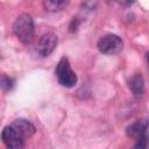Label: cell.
<instances>
[{"instance_id":"cell-3","label":"cell","mask_w":149,"mask_h":149,"mask_svg":"<svg viewBox=\"0 0 149 149\" xmlns=\"http://www.w3.org/2000/svg\"><path fill=\"white\" fill-rule=\"evenodd\" d=\"M97 47L104 55H115L122 50L123 42L115 34H107L99 38Z\"/></svg>"},{"instance_id":"cell-6","label":"cell","mask_w":149,"mask_h":149,"mask_svg":"<svg viewBox=\"0 0 149 149\" xmlns=\"http://www.w3.org/2000/svg\"><path fill=\"white\" fill-rule=\"evenodd\" d=\"M148 120L147 119H140L129 125L126 129V134L128 137L134 139L135 141L148 139Z\"/></svg>"},{"instance_id":"cell-7","label":"cell","mask_w":149,"mask_h":149,"mask_svg":"<svg viewBox=\"0 0 149 149\" xmlns=\"http://www.w3.org/2000/svg\"><path fill=\"white\" fill-rule=\"evenodd\" d=\"M10 126L15 129V132L26 141L28 140L29 137H31L34 134H35V126L28 121V120H24V119H17L15 121H13L10 123Z\"/></svg>"},{"instance_id":"cell-9","label":"cell","mask_w":149,"mask_h":149,"mask_svg":"<svg viewBox=\"0 0 149 149\" xmlns=\"http://www.w3.org/2000/svg\"><path fill=\"white\" fill-rule=\"evenodd\" d=\"M70 0H43V6L45 10L55 13L64 9L69 5Z\"/></svg>"},{"instance_id":"cell-8","label":"cell","mask_w":149,"mask_h":149,"mask_svg":"<svg viewBox=\"0 0 149 149\" xmlns=\"http://www.w3.org/2000/svg\"><path fill=\"white\" fill-rule=\"evenodd\" d=\"M129 88L134 93V95L140 97L144 93V80L141 73H135L129 80Z\"/></svg>"},{"instance_id":"cell-5","label":"cell","mask_w":149,"mask_h":149,"mask_svg":"<svg viewBox=\"0 0 149 149\" xmlns=\"http://www.w3.org/2000/svg\"><path fill=\"white\" fill-rule=\"evenodd\" d=\"M56 45H57V36L54 33L48 31L44 33L38 38L36 51L41 57H48L56 49Z\"/></svg>"},{"instance_id":"cell-11","label":"cell","mask_w":149,"mask_h":149,"mask_svg":"<svg viewBox=\"0 0 149 149\" xmlns=\"http://www.w3.org/2000/svg\"><path fill=\"white\" fill-rule=\"evenodd\" d=\"M114 1H118V2H122L125 5H132L135 0H114Z\"/></svg>"},{"instance_id":"cell-10","label":"cell","mask_w":149,"mask_h":149,"mask_svg":"<svg viewBox=\"0 0 149 149\" xmlns=\"http://www.w3.org/2000/svg\"><path fill=\"white\" fill-rule=\"evenodd\" d=\"M14 79L6 76V74H0V87L2 91L8 92L14 87Z\"/></svg>"},{"instance_id":"cell-1","label":"cell","mask_w":149,"mask_h":149,"mask_svg":"<svg viewBox=\"0 0 149 149\" xmlns=\"http://www.w3.org/2000/svg\"><path fill=\"white\" fill-rule=\"evenodd\" d=\"M13 33L17 40L28 45L31 44L35 37V24L34 20L29 14H20L13 23Z\"/></svg>"},{"instance_id":"cell-4","label":"cell","mask_w":149,"mask_h":149,"mask_svg":"<svg viewBox=\"0 0 149 149\" xmlns=\"http://www.w3.org/2000/svg\"><path fill=\"white\" fill-rule=\"evenodd\" d=\"M0 139L3 142V144L10 149H21L24 147V143H26V141L15 132V129L10 125L6 126L2 129Z\"/></svg>"},{"instance_id":"cell-2","label":"cell","mask_w":149,"mask_h":149,"mask_svg":"<svg viewBox=\"0 0 149 149\" xmlns=\"http://www.w3.org/2000/svg\"><path fill=\"white\" fill-rule=\"evenodd\" d=\"M55 74L58 83L64 87H68V88L73 87L77 83V74L71 69L70 62L66 57H63L59 59V62L56 65Z\"/></svg>"}]
</instances>
